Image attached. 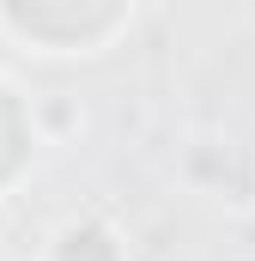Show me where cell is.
<instances>
[{"label":"cell","instance_id":"cell-1","mask_svg":"<svg viewBox=\"0 0 255 261\" xmlns=\"http://www.w3.org/2000/svg\"><path fill=\"white\" fill-rule=\"evenodd\" d=\"M6 12L24 24V31H37V37H97L116 12H122V0H6Z\"/></svg>","mask_w":255,"mask_h":261},{"label":"cell","instance_id":"cell-2","mask_svg":"<svg viewBox=\"0 0 255 261\" xmlns=\"http://www.w3.org/2000/svg\"><path fill=\"white\" fill-rule=\"evenodd\" d=\"M24 158V122H18V103L0 91V176Z\"/></svg>","mask_w":255,"mask_h":261},{"label":"cell","instance_id":"cell-3","mask_svg":"<svg viewBox=\"0 0 255 261\" xmlns=\"http://www.w3.org/2000/svg\"><path fill=\"white\" fill-rule=\"evenodd\" d=\"M61 261H116V243L104 231H73L61 243Z\"/></svg>","mask_w":255,"mask_h":261}]
</instances>
